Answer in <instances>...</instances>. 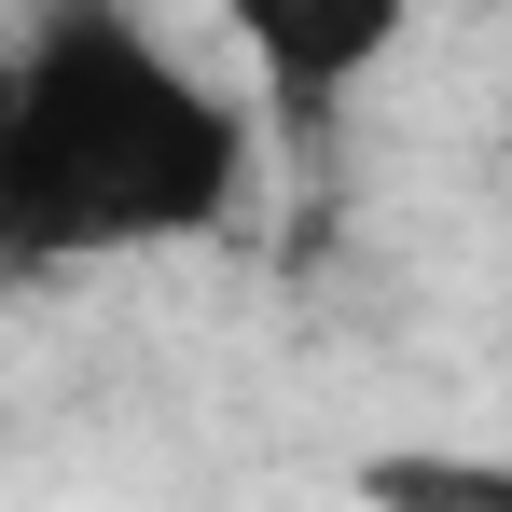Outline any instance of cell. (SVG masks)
Listing matches in <instances>:
<instances>
[{"label": "cell", "mask_w": 512, "mask_h": 512, "mask_svg": "<svg viewBox=\"0 0 512 512\" xmlns=\"http://www.w3.org/2000/svg\"><path fill=\"white\" fill-rule=\"evenodd\" d=\"M250 208V97L139 0H28L0 42V277H84Z\"/></svg>", "instance_id": "cell-1"}, {"label": "cell", "mask_w": 512, "mask_h": 512, "mask_svg": "<svg viewBox=\"0 0 512 512\" xmlns=\"http://www.w3.org/2000/svg\"><path fill=\"white\" fill-rule=\"evenodd\" d=\"M208 28L236 42V70H250L263 125L319 153V139L346 125V97L402 56L416 0H208Z\"/></svg>", "instance_id": "cell-2"}]
</instances>
